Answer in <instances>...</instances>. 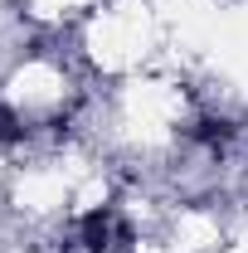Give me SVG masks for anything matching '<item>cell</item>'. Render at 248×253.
I'll return each instance as SVG.
<instances>
[{
  "instance_id": "2",
  "label": "cell",
  "mask_w": 248,
  "mask_h": 253,
  "mask_svg": "<svg viewBox=\"0 0 248 253\" xmlns=\"http://www.w3.org/2000/svg\"><path fill=\"white\" fill-rule=\"evenodd\" d=\"M25 136V122L10 112V107H0V146H10V141H20Z\"/></svg>"
},
{
  "instance_id": "1",
  "label": "cell",
  "mask_w": 248,
  "mask_h": 253,
  "mask_svg": "<svg viewBox=\"0 0 248 253\" xmlns=\"http://www.w3.org/2000/svg\"><path fill=\"white\" fill-rule=\"evenodd\" d=\"M83 244H88V253H117L131 244V229L117 210H93L83 219Z\"/></svg>"
}]
</instances>
